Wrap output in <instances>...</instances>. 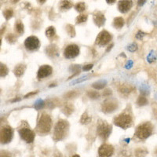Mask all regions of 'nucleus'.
<instances>
[{
  "mask_svg": "<svg viewBox=\"0 0 157 157\" xmlns=\"http://www.w3.org/2000/svg\"><path fill=\"white\" fill-rule=\"evenodd\" d=\"M69 124L68 121L64 120H60L56 123L54 130V140L56 141H61L66 137L68 132Z\"/></svg>",
  "mask_w": 157,
  "mask_h": 157,
  "instance_id": "1",
  "label": "nucleus"
},
{
  "mask_svg": "<svg viewBox=\"0 0 157 157\" xmlns=\"http://www.w3.org/2000/svg\"><path fill=\"white\" fill-rule=\"evenodd\" d=\"M153 125L150 122H145L140 124L136 128L135 135L139 140H145L153 133Z\"/></svg>",
  "mask_w": 157,
  "mask_h": 157,
  "instance_id": "2",
  "label": "nucleus"
},
{
  "mask_svg": "<svg viewBox=\"0 0 157 157\" xmlns=\"http://www.w3.org/2000/svg\"><path fill=\"white\" fill-rule=\"evenodd\" d=\"M52 128V120L50 116L47 114H43L36 126V130L40 134H47L50 131Z\"/></svg>",
  "mask_w": 157,
  "mask_h": 157,
  "instance_id": "3",
  "label": "nucleus"
},
{
  "mask_svg": "<svg viewBox=\"0 0 157 157\" xmlns=\"http://www.w3.org/2000/svg\"><path fill=\"white\" fill-rule=\"evenodd\" d=\"M132 116L128 113H121L114 119V124L122 129H127L132 126Z\"/></svg>",
  "mask_w": 157,
  "mask_h": 157,
  "instance_id": "4",
  "label": "nucleus"
},
{
  "mask_svg": "<svg viewBox=\"0 0 157 157\" xmlns=\"http://www.w3.org/2000/svg\"><path fill=\"white\" fill-rule=\"evenodd\" d=\"M112 126L108 124L106 122L101 121L98 123V128H97V132L98 136L101 138L102 140H106L109 138L112 132Z\"/></svg>",
  "mask_w": 157,
  "mask_h": 157,
  "instance_id": "5",
  "label": "nucleus"
},
{
  "mask_svg": "<svg viewBox=\"0 0 157 157\" xmlns=\"http://www.w3.org/2000/svg\"><path fill=\"white\" fill-rule=\"evenodd\" d=\"M18 133L22 140L27 143H32L35 139V132L29 128L23 127L18 130Z\"/></svg>",
  "mask_w": 157,
  "mask_h": 157,
  "instance_id": "6",
  "label": "nucleus"
},
{
  "mask_svg": "<svg viewBox=\"0 0 157 157\" xmlns=\"http://www.w3.org/2000/svg\"><path fill=\"white\" fill-rule=\"evenodd\" d=\"M13 130L9 126L2 127L1 129V135H0V139H1V143L2 144H7L10 142L13 138Z\"/></svg>",
  "mask_w": 157,
  "mask_h": 157,
  "instance_id": "7",
  "label": "nucleus"
},
{
  "mask_svg": "<svg viewBox=\"0 0 157 157\" xmlns=\"http://www.w3.org/2000/svg\"><path fill=\"white\" fill-rule=\"evenodd\" d=\"M39 46H40V42L36 36H29L25 39V47L28 50L34 51L39 49Z\"/></svg>",
  "mask_w": 157,
  "mask_h": 157,
  "instance_id": "8",
  "label": "nucleus"
},
{
  "mask_svg": "<svg viewBox=\"0 0 157 157\" xmlns=\"http://www.w3.org/2000/svg\"><path fill=\"white\" fill-rule=\"evenodd\" d=\"M114 147L109 144H103L98 148L99 157H112L114 154Z\"/></svg>",
  "mask_w": 157,
  "mask_h": 157,
  "instance_id": "9",
  "label": "nucleus"
},
{
  "mask_svg": "<svg viewBox=\"0 0 157 157\" xmlns=\"http://www.w3.org/2000/svg\"><path fill=\"white\" fill-rule=\"evenodd\" d=\"M112 39V36L107 31L104 30L98 35L96 38V44L101 47L105 46L106 44L109 43Z\"/></svg>",
  "mask_w": 157,
  "mask_h": 157,
  "instance_id": "10",
  "label": "nucleus"
},
{
  "mask_svg": "<svg viewBox=\"0 0 157 157\" xmlns=\"http://www.w3.org/2000/svg\"><path fill=\"white\" fill-rule=\"evenodd\" d=\"M118 102L114 99H108L102 103L101 109L104 113H112L118 108Z\"/></svg>",
  "mask_w": 157,
  "mask_h": 157,
  "instance_id": "11",
  "label": "nucleus"
},
{
  "mask_svg": "<svg viewBox=\"0 0 157 157\" xmlns=\"http://www.w3.org/2000/svg\"><path fill=\"white\" fill-rule=\"evenodd\" d=\"M79 54V47L75 44L68 45L64 51V56L67 59L75 58Z\"/></svg>",
  "mask_w": 157,
  "mask_h": 157,
  "instance_id": "12",
  "label": "nucleus"
},
{
  "mask_svg": "<svg viewBox=\"0 0 157 157\" xmlns=\"http://www.w3.org/2000/svg\"><path fill=\"white\" fill-rule=\"evenodd\" d=\"M53 72V68L50 65H43L39 68L37 72L38 78H43L50 76Z\"/></svg>",
  "mask_w": 157,
  "mask_h": 157,
  "instance_id": "13",
  "label": "nucleus"
},
{
  "mask_svg": "<svg viewBox=\"0 0 157 157\" xmlns=\"http://www.w3.org/2000/svg\"><path fill=\"white\" fill-rule=\"evenodd\" d=\"M93 20L94 24L98 27H101L105 23V14H103L100 11H96V12L94 13Z\"/></svg>",
  "mask_w": 157,
  "mask_h": 157,
  "instance_id": "14",
  "label": "nucleus"
},
{
  "mask_svg": "<svg viewBox=\"0 0 157 157\" xmlns=\"http://www.w3.org/2000/svg\"><path fill=\"white\" fill-rule=\"evenodd\" d=\"M133 6L132 1H120L118 3V10L123 13L128 12Z\"/></svg>",
  "mask_w": 157,
  "mask_h": 157,
  "instance_id": "15",
  "label": "nucleus"
},
{
  "mask_svg": "<svg viewBox=\"0 0 157 157\" xmlns=\"http://www.w3.org/2000/svg\"><path fill=\"white\" fill-rule=\"evenodd\" d=\"M46 54L50 57H52V58L57 57L59 55L58 47L54 44L49 45L48 47H47V48H46Z\"/></svg>",
  "mask_w": 157,
  "mask_h": 157,
  "instance_id": "16",
  "label": "nucleus"
},
{
  "mask_svg": "<svg viewBox=\"0 0 157 157\" xmlns=\"http://www.w3.org/2000/svg\"><path fill=\"white\" fill-rule=\"evenodd\" d=\"M134 89H135V88L133 86H131V85H128V84H122V85H120V86H119L118 90H119V92H120V94H122L127 95L129 94L130 93H131L132 91H134Z\"/></svg>",
  "mask_w": 157,
  "mask_h": 157,
  "instance_id": "17",
  "label": "nucleus"
},
{
  "mask_svg": "<svg viewBox=\"0 0 157 157\" xmlns=\"http://www.w3.org/2000/svg\"><path fill=\"white\" fill-rule=\"evenodd\" d=\"M25 69H26V66H25V64H17L14 68V69H13V73H14V75L17 77H21L24 75Z\"/></svg>",
  "mask_w": 157,
  "mask_h": 157,
  "instance_id": "18",
  "label": "nucleus"
},
{
  "mask_svg": "<svg viewBox=\"0 0 157 157\" xmlns=\"http://www.w3.org/2000/svg\"><path fill=\"white\" fill-rule=\"evenodd\" d=\"M148 153V150L145 148H137L134 151V156L135 157H145Z\"/></svg>",
  "mask_w": 157,
  "mask_h": 157,
  "instance_id": "19",
  "label": "nucleus"
},
{
  "mask_svg": "<svg viewBox=\"0 0 157 157\" xmlns=\"http://www.w3.org/2000/svg\"><path fill=\"white\" fill-rule=\"evenodd\" d=\"M14 29L15 32H16L17 34H23L25 29H24V24L22 23L21 21H20V20L17 21L16 23H15L14 25Z\"/></svg>",
  "mask_w": 157,
  "mask_h": 157,
  "instance_id": "20",
  "label": "nucleus"
},
{
  "mask_svg": "<svg viewBox=\"0 0 157 157\" xmlns=\"http://www.w3.org/2000/svg\"><path fill=\"white\" fill-rule=\"evenodd\" d=\"M124 25V20L121 17H116L113 21V26H114L116 29H120L123 27Z\"/></svg>",
  "mask_w": 157,
  "mask_h": 157,
  "instance_id": "21",
  "label": "nucleus"
},
{
  "mask_svg": "<svg viewBox=\"0 0 157 157\" xmlns=\"http://www.w3.org/2000/svg\"><path fill=\"white\" fill-rule=\"evenodd\" d=\"M106 84H107V81L101 79V80H98L94 82L92 84V86H93V88H94L96 90H102L105 88V86H106Z\"/></svg>",
  "mask_w": 157,
  "mask_h": 157,
  "instance_id": "22",
  "label": "nucleus"
},
{
  "mask_svg": "<svg viewBox=\"0 0 157 157\" xmlns=\"http://www.w3.org/2000/svg\"><path fill=\"white\" fill-rule=\"evenodd\" d=\"M73 111H74L73 105L69 103L66 104V105H65L62 109L63 113H64L65 116H70L71 113H73Z\"/></svg>",
  "mask_w": 157,
  "mask_h": 157,
  "instance_id": "23",
  "label": "nucleus"
},
{
  "mask_svg": "<svg viewBox=\"0 0 157 157\" xmlns=\"http://www.w3.org/2000/svg\"><path fill=\"white\" fill-rule=\"evenodd\" d=\"M45 34H46V36L49 39H51L54 36H55L56 35V30L54 26H50V27L47 28L46 29V32H45Z\"/></svg>",
  "mask_w": 157,
  "mask_h": 157,
  "instance_id": "24",
  "label": "nucleus"
},
{
  "mask_svg": "<svg viewBox=\"0 0 157 157\" xmlns=\"http://www.w3.org/2000/svg\"><path fill=\"white\" fill-rule=\"evenodd\" d=\"M72 2L70 1H61L60 2V8L62 10H68L72 7Z\"/></svg>",
  "mask_w": 157,
  "mask_h": 157,
  "instance_id": "25",
  "label": "nucleus"
},
{
  "mask_svg": "<svg viewBox=\"0 0 157 157\" xmlns=\"http://www.w3.org/2000/svg\"><path fill=\"white\" fill-rule=\"evenodd\" d=\"M92 121V117L87 114V113H84L82 115V117L80 119V123L82 124H88Z\"/></svg>",
  "mask_w": 157,
  "mask_h": 157,
  "instance_id": "26",
  "label": "nucleus"
},
{
  "mask_svg": "<svg viewBox=\"0 0 157 157\" xmlns=\"http://www.w3.org/2000/svg\"><path fill=\"white\" fill-rule=\"evenodd\" d=\"M148 104V101L144 95L138 97L137 100V105L138 106H145Z\"/></svg>",
  "mask_w": 157,
  "mask_h": 157,
  "instance_id": "27",
  "label": "nucleus"
},
{
  "mask_svg": "<svg viewBox=\"0 0 157 157\" xmlns=\"http://www.w3.org/2000/svg\"><path fill=\"white\" fill-rule=\"evenodd\" d=\"M66 32L68 33V36L70 37H75V27H74L73 25H68L66 26Z\"/></svg>",
  "mask_w": 157,
  "mask_h": 157,
  "instance_id": "28",
  "label": "nucleus"
},
{
  "mask_svg": "<svg viewBox=\"0 0 157 157\" xmlns=\"http://www.w3.org/2000/svg\"><path fill=\"white\" fill-rule=\"evenodd\" d=\"M86 94H87L88 98H90V99H98L100 97V94L95 90H88Z\"/></svg>",
  "mask_w": 157,
  "mask_h": 157,
  "instance_id": "29",
  "label": "nucleus"
},
{
  "mask_svg": "<svg viewBox=\"0 0 157 157\" xmlns=\"http://www.w3.org/2000/svg\"><path fill=\"white\" fill-rule=\"evenodd\" d=\"M4 17L6 20H10L13 16V10L12 9H6L2 13Z\"/></svg>",
  "mask_w": 157,
  "mask_h": 157,
  "instance_id": "30",
  "label": "nucleus"
},
{
  "mask_svg": "<svg viewBox=\"0 0 157 157\" xmlns=\"http://www.w3.org/2000/svg\"><path fill=\"white\" fill-rule=\"evenodd\" d=\"M9 70H8L7 66L6 64H1V67H0V75L1 77H5L8 75Z\"/></svg>",
  "mask_w": 157,
  "mask_h": 157,
  "instance_id": "31",
  "label": "nucleus"
},
{
  "mask_svg": "<svg viewBox=\"0 0 157 157\" xmlns=\"http://www.w3.org/2000/svg\"><path fill=\"white\" fill-rule=\"evenodd\" d=\"M78 95V92H76L75 90H71V91H68V92H67V93L64 94V98L71 99V98H76Z\"/></svg>",
  "mask_w": 157,
  "mask_h": 157,
  "instance_id": "32",
  "label": "nucleus"
},
{
  "mask_svg": "<svg viewBox=\"0 0 157 157\" xmlns=\"http://www.w3.org/2000/svg\"><path fill=\"white\" fill-rule=\"evenodd\" d=\"M88 15L87 14H84V13H82V14L78 15L76 17V24H82L86 22L87 21Z\"/></svg>",
  "mask_w": 157,
  "mask_h": 157,
  "instance_id": "33",
  "label": "nucleus"
},
{
  "mask_svg": "<svg viewBox=\"0 0 157 157\" xmlns=\"http://www.w3.org/2000/svg\"><path fill=\"white\" fill-rule=\"evenodd\" d=\"M45 101H44L41 100V99H39V100H37L36 101V103H35V109H36V110H40L41 109H43V107L45 106Z\"/></svg>",
  "mask_w": 157,
  "mask_h": 157,
  "instance_id": "34",
  "label": "nucleus"
},
{
  "mask_svg": "<svg viewBox=\"0 0 157 157\" xmlns=\"http://www.w3.org/2000/svg\"><path fill=\"white\" fill-rule=\"evenodd\" d=\"M75 9L76 10V11H78V12H82V11H84L86 10V5H85V3L82 2H78V3L75 6Z\"/></svg>",
  "mask_w": 157,
  "mask_h": 157,
  "instance_id": "35",
  "label": "nucleus"
},
{
  "mask_svg": "<svg viewBox=\"0 0 157 157\" xmlns=\"http://www.w3.org/2000/svg\"><path fill=\"white\" fill-rule=\"evenodd\" d=\"M6 41L10 43H13L17 41L16 36L13 34H8L7 36H6Z\"/></svg>",
  "mask_w": 157,
  "mask_h": 157,
  "instance_id": "36",
  "label": "nucleus"
},
{
  "mask_svg": "<svg viewBox=\"0 0 157 157\" xmlns=\"http://www.w3.org/2000/svg\"><path fill=\"white\" fill-rule=\"evenodd\" d=\"M79 69H80V66L78 64L75 65H71L69 68V71L71 72H75V73H79Z\"/></svg>",
  "mask_w": 157,
  "mask_h": 157,
  "instance_id": "37",
  "label": "nucleus"
},
{
  "mask_svg": "<svg viewBox=\"0 0 157 157\" xmlns=\"http://www.w3.org/2000/svg\"><path fill=\"white\" fill-rule=\"evenodd\" d=\"M127 50L130 52H135L137 50V45L136 43H131V44L127 47Z\"/></svg>",
  "mask_w": 157,
  "mask_h": 157,
  "instance_id": "38",
  "label": "nucleus"
},
{
  "mask_svg": "<svg viewBox=\"0 0 157 157\" xmlns=\"http://www.w3.org/2000/svg\"><path fill=\"white\" fill-rule=\"evenodd\" d=\"M145 35L146 34H145V32H141V31H138L137 34H136V38H137V39H141L144 36H145Z\"/></svg>",
  "mask_w": 157,
  "mask_h": 157,
  "instance_id": "39",
  "label": "nucleus"
},
{
  "mask_svg": "<svg viewBox=\"0 0 157 157\" xmlns=\"http://www.w3.org/2000/svg\"><path fill=\"white\" fill-rule=\"evenodd\" d=\"M93 66H94L93 64H86V65H84V66L82 67V70L85 71H90V69H92Z\"/></svg>",
  "mask_w": 157,
  "mask_h": 157,
  "instance_id": "40",
  "label": "nucleus"
},
{
  "mask_svg": "<svg viewBox=\"0 0 157 157\" xmlns=\"http://www.w3.org/2000/svg\"><path fill=\"white\" fill-rule=\"evenodd\" d=\"M1 157H13L12 154L7 151H2L1 152Z\"/></svg>",
  "mask_w": 157,
  "mask_h": 157,
  "instance_id": "41",
  "label": "nucleus"
},
{
  "mask_svg": "<svg viewBox=\"0 0 157 157\" xmlns=\"http://www.w3.org/2000/svg\"><path fill=\"white\" fill-rule=\"evenodd\" d=\"M112 94H113V92H112V90H111V89H106V90H104L103 96H105V97L110 96Z\"/></svg>",
  "mask_w": 157,
  "mask_h": 157,
  "instance_id": "42",
  "label": "nucleus"
},
{
  "mask_svg": "<svg viewBox=\"0 0 157 157\" xmlns=\"http://www.w3.org/2000/svg\"><path fill=\"white\" fill-rule=\"evenodd\" d=\"M86 77H87V76H84V77H82V78H78V79H77V80H75V81H74V82H71V85H72V84L78 83V82H82V81L86 80V79H87V78H86Z\"/></svg>",
  "mask_w": 157,
  "mask_h": 157,
  "instance_id": "43",
  "label": "nucleus"
},
{
  "mask_svg": "<svg viewBox=\"0 0 157 157\" xmlns=\"http://www.w3.org/2000/svg\"><path fill=\"white\" fill-rule=\"evenodd\" d=\"M38 92H39V90H36V91H32V92H30V93L27 94L25 95V98H30V97L33 96V95H36V94H38Z\"/></svg>",
  "mask_w": 157,
  "mask_h": 157,
  "instance_id": "44",
  "label": "nucleus"
},
{
  "mask_svg": "<svg viewBox=\"0 0 157 157\" xmlns=\"http://www.w3.org/2000/svg\"><path fill=\"white\" fill-rule=\"evenodd\" d=\"M53 157H63V155H62V154L61 153V152H55V153L54 154Z\"/></svg>",
  "mask_w": 157,
  "mask_h": 157,
  "instance_id": "45",
  "label": "nucleus"
},
{
  "mask_svg": "<svg viewBox=\"0 0 157 157\" xmlns=\"http://www.w3.org/2000/svg\"><path fill=\"white\" fill-rule=\"evenodd\" d=\"M113 46H114V44H113V43H112V44H111L110 46H109V47H108V48H107V50H106V52H109V51H110V50H112V48H113Z\"/></svg>",
  "mask_w": 157,
  "mask_h": 157,
  "instance_id": "46",
  "label": "nucleus"
},
{
  "mask_svg": "<svg viewBox=\"0 0 157 157\" xmlns=\"http://www.w3.org/2000/svg\"><path fill=\"white\" fill-rule=\"evenodd\" d=\"M21 98H19V97H17V98H14V99H13V100L11 101V102H17V101H21Z\"/></svg>",
  "mask_w": 157,
  "mask_h": 157,
  "instance_id": "47",
  "label": "nucleus"
},
{
  "mask_svg": "<svg viewBox=\"0 0 157 157\" xmlns=\"http://www.w3.org/2000/svg\"><path fill=\"white\" fill-rule=\"evenodd\" d=\"M153 112H154V114H155V118L157 119V105L155 106V108L153 109Z\"/></svg>",
  "mask_w": 157,
  "mask_h": 157,
  "instance_id": "48",
  "label": "nucleus"
},
{
  "mask_svg": "<svg viewBox=\"0 0 157 157\" xmlns=\"http://www.w3.org/2000/svg\"><path fill=\"white\" fill-rule=\"evenodd\" d=\"M138 6H143L146 2V1H138Z\"/></svg>",
  "mask_w": 157,
  "mask_h": 157,
  "instance_id": "49",
  "label": "nucleus"
},
{
  "mask_svg": "<svg viewBox=\"0 0 157 157\" xmlns=\"http://www.w3.org/2000/svg\"><path fill=\"white\" fill-rule=\"evenodd\" d=\"M53 86H57V83L54 82V83H51L49 85V87H53Z\"/></svg>",
  "mask_w": 157,
  "mask_h": 157,
  "instance_id": "50",
  "label": "nucleus"
},
{
  "mask_svg": "<svg viewBox=\"0 0 157 157\" xmlns=\"http://www.w3.org/2000/svg\"><path fill=\"white\" fill-rule=\"evenodd\" d=\"M106 2H107L109 4H113V2H116V1H115V0H113V1H109V0H107Z\"/></svg>",
  "mask_w": 157,
  "mask_h": 157,
  "instance_id": "51",
  "label": "nucleus"
},
{
  "mask_svg": "<svg viewBox=\"0 0 157 157\" xmlns=\"http://www.w3.org/2000/svg\"><path fill=\"white\" fill-rule=\"evenodd\" d=\"M71 157H80V156H79V155H77V154H75V155H72V156H71Z\"/></svg>",
  "mask_w": 157,
  "mask_h": 157,
  "instance_id": "52",
  "label": "nucleus"
},
{
  "mask_svg": "<svg viewBox=\"0 0 157 157\" xmlns=\"http://www.w3.org/2000/svg\"><path fill=\"white\" fill-rule=\"evenodd\" d=\"M46 1H39V2H41V4H43V2H45Z\"/></svg>",
  "mask_w": 157,
  "mask_h": 157,
  "instance_id": "53",
  "label": "nucleus"
},
{
  "mask_svg": "<svg viewBox=\"0 0 157 157\" xmlns=\"http://www.w3.org/2000/svg\"><path fill=\"white\" fill-rule=\"evenodd\" d=\"M155 155H156V156H157V148H156V149H155Z\"/></svg>",
  "mask_w": 157,
  "mask_h": 157,
  "instance_id": "54",
  "label": "nucleus"
}]
</instances>
